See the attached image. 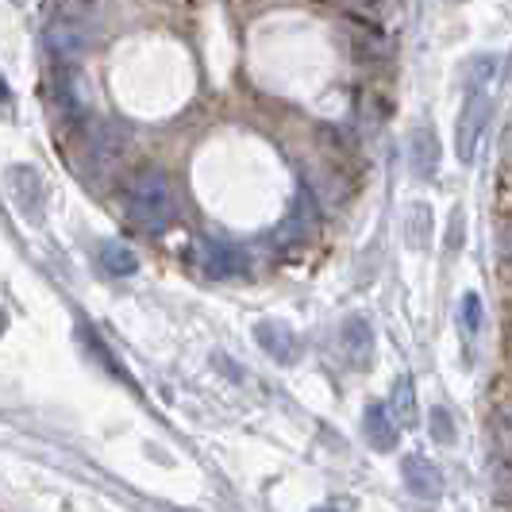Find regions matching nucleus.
Returning <instances> with one entry per match:
<instances>
[{
  "label": "nucleus",
  "mask_w": 512,
  "mask_h": 512,
  "mask_svg": "<svg viewBox=\"0 0 512 512\" xmlns=\"http://www.w3.org/2000/svg\"><path fill=\"white\" fill-rule=\"evenodd\" d=\"M124 208H128L135 228L162 231L178 216V197H174V185L162 170H139L124 185Z\"/></svg>",
  "instance_id": "obj_1"
},
{
  "label": "nucleus",
  "mask_w": 512,
  "mask_h": 512,
  "mask_svg": "<svg viewBox=\"0 0 512 512\" xmlns=\"http://www.w3.org/2000/svg\"><path fill=\"white\" fill-rule=\"evenodd\" d=\"M489 120V93L486 89H466V104L459 112V131H455V154L459 162H474V151L482 143V131Z\"/></svg>",
  "instance_id": "obj_2"
},
{
  "label": "nucleus",
  "mask_w": 512,
  "mask_h": 512,
  "mask_svg": "<svg viewBox=\"0 0 512 512\" xmlns=\"http://www.w3.org/2000/svg\"><path fill=\"white\" fill-rule=\"evenodd\" d=\"M255 339L270 359H278V362L297 359V332H293L289 324H282V320H258Z\"/></svg>",
  "instance_id": "obj_3"
},
{
  "label": "nucleus",
  "mask_w": 512,
  "mask_h": 512,
  "mask_svg": "<svg viewBox=\"0 0 512 512\" xmlns=\"http://www.w3.org/2000/svg\"><path fill=\"white\" fill-rule=\"evenodd\" d=\"M401 478L420 497H439L443 493V474L436 470V462H428L424 455H405L401 459Z\"/></svg>",
  "instance_id": "obj_4"
},
{
  "label": "nucleus",
  "mask_w": 512,
  "mask_h": 512,
  "mask_svg": "<svg viewBox=\"0 0 512 512\" xmlns=\"http://www.w3.org/2000/svg\"><path fill=\"white\" fill-rule=\"evenodd\" d=\"M8 189H12V201L24 208L31 220H39V205H43V181L31 166H12L8 170Z\"/></svg>",
  "instance_id": "obj_5"
},
{
  "label": "nucleus",
  "mask_w": 512,
  "mask_h": 512,
  "mask_svg": "<svg viewBox=\"0 0 512 512\" xmlns=\"http://www.w3.org/2000/svg\"><path fill=\"white\" fill-rule=\"evenodd\" d=\"M343 347H347V359L355 362V366H370L374 362V332H370V324L362 316H351L343 324Z\"/></svg>",
  "instance_id": "obj_6"
},
{
  "label": "nucleus",
  "mask_w": 512,
  "mask_h": 512,
  "mask_svg": "<svg viewBox=\"0 0 512 512\" xmlns=\"http://www.w3.org/2000/svg\"><path fill=\"white\" fill-rule=\"evenodd\" d=\"M201 266H205V274H212V278H228V274H235L243 266V255L231 243H224V239H205Z\"/></svg>",
  "instance_id": "obj_7"
},
{
  "label": "nucleus",
  "mask_w": 512,
  "mask_h": 512,
  "mask_svg": "<svg viewBox=\"0 0 512 512\" xmlns=\"http://www.w3.org/2000/svg\"><path fill=\"white\" fill-rule=\"evenodd\" d=\"M397 420H393V412L382 409V405H370L366 409V420H362V432L366 439L378 447V451H393L397 447V428H393Z\"/></svg>",
  "instance_id": "obj_8"
},
{
  "label": "nucleus",
  "mask_w": 512,
  "mask_h": 512,
  "mask_svg": "<svg viewBox=\"0 0 512 512\" xmlns=\"http://www.w3.org/2000/svg\"><path fill=\"white\" fill-rule=\"evenodd\" d=\"M412 170L420 174V178H436L439 170V139L432 128H420L412 135Z\"/></svg>",
  "instance_id": "obj_9"
},
{
  "label": "nucleus",
  "mask_w": 512,
  "mask_h": 512,
  "mask_svg": "<svg viewBox=\"0 0 512 512\" xmlns=\"http://www.w3.org/2000/svg\"><path fill=\"white\" fill-rule=\"evenodd\" d=\"M101 262H104V270L116 274V278H131V274L139 270V258H135V251H128L124 243H104Z\"/></svg>",
  "instance_id": "obj_10"
},
{
  "label": "nucleus",
  "mask_w": 512,
  "mask_h": 512,
  "mask_svg": "<svg viewBox=\"0 0 512 512\" xmlns=\"http://www.w3.org/2000/svg\"><path fill=\"white\" fill-rule=\"evenodd\" d=\"M405 235H409V247H420V251L428 247V239H432V205H412Z\"/></svg>",
  "instance_id": "obj_11"
},
{
  "label": "nucleus",
  "mask_w": 512,
  "mask_h": 512,
  "mask_svg": "<svg viewBox=\"0 0 512 512\" xmlns=\"http://www.w3.org/2000/svg\"><path fill=\"white\" fill-rule=\"evenodd\" d=\"M393 420H397L401 428H412V424H416V393H412L409 378H401L397 389H393Z\"/></svg>",
  "instance_id": "obj_12"
},
{
  "label": "nucleus",
  "mask_w": 512,
  "mask_h": 512,
  "mask_svg": "<svg viewBox=\"0 0 512 512\" xmlns=\"http://www.w3.org/2000/svg\"><path fill=\"white\" fill-rule=\"evenodd\" d=\"M459 324H462V335H466V339H474V335L482 332V297H478V293H462Z\"/></svg>",
  "instance_id": "obj_13"
},
{
  "label": "nucleus",
  "mask_w": 512,
  "mask_h": 512,
  "mask_svg": "<svg viewBox=\"0 0 512 512\" xmlns=\"http://www.w3.org/2000/svg\"><path fill=\"white\" fill-rule=\"evenodd\" d=\"M493 70H497V58H493V54H486V58H474V62L466 66V89H489Z\"/></svg>",
  "instance_id": "obj_14"
},
{
  "label": "nucleus",
  "mask_w": 512,
  "mask_h": 512,
  "mask_svg": "<svg viewBox=\"0 0 512 512\" xmlns=\"http://www.w3.org/2000/svg\"><path fill=\"white\" fill-rule=\"evenodd\" d=\"M428 420H432V439L443 443V447H451L455 443V416L443 409V405H436V409L428 412Z\"/></svg>",
  "instance_id": "obj_15"
},
{
  "label": "nucleus",
  "mask_w": 512,
  "mask_h": 512,
  "mask_svg": "<svg viewBox=\"0 0 512 512\" xmlns=\"http://www.w3.org/2000/svg\"><path fill=\"white\" fill-rule=\"evenodd\" d=\"M501 258L512 266V224L505 228V235H501Z\"/></svg>",
  "instance_id": "obj_16"
},
{
  "label": "nucleus",
  "mask_w": 512,
  "mask_h": 512,
  "mask_svg": "<svg viewBox=\"0 0 512 512\" xmlns=\"http://www.w3.org/2000/svg\"><path fill=\"white\" fill-rule=\"evenodd\" d=\"M12 4H27V0H12Z\"/></svg>",
  "instance_id": "obj_17"
}]
</instances>
